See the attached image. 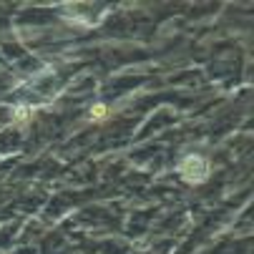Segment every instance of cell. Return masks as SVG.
Returning a JSON list of instances; mask_svg holds the SVG:
<instances>
[{
    "label": "cell",
    "mask_w": 254,
    "mask_h": 254,
    "mask_svg": "<svg viewBox=\"0 0 254 254\" xmlns=\"http://www.w3.org/2000/svg\"><path fill=\"white\" fill-rule=\"evenodd\" d=\"M176 174L181 176L184 184L199 187V184H204V181L211 176V161L204 154H196V151L184 154L179 159V164H176Z\"/></svg>",
    "instance_id": "cell-1"
},
{
    "label": "cell",
    "mask_w": 254,
    "mask_h": 254,
    "mask_svg": "<svg viewBox=\"0 0 254 254\" xmlns=\"http://www.w3.org/2000/svg\"><path fill=\"white\" fill-rule=\"evenodd\" d=\"M33 114H35L33 106H28V103H15V106L10 108V121L18 124V126H25V124L33 119Z\"/></svg>",
    "instance_id": "cell-2"
},
{
    "label": "cell",
    "mask_w": 254,
    "mask_h": 254,
    "mask_svg": "<svg viewBox=\"0 0 254 254\" xmlns=\"http://www.w3.org/2000/svg\"><path fill=\"white\" fill-rule=\"evenodd\" d=\"M108 114H111V108H108V103H103V101H98V103H93V106L88 108V119H91V121H96V124L106 121V119H108Z\"/></svg>",
    "instance_id": "cell-3"
}]
</instances>
